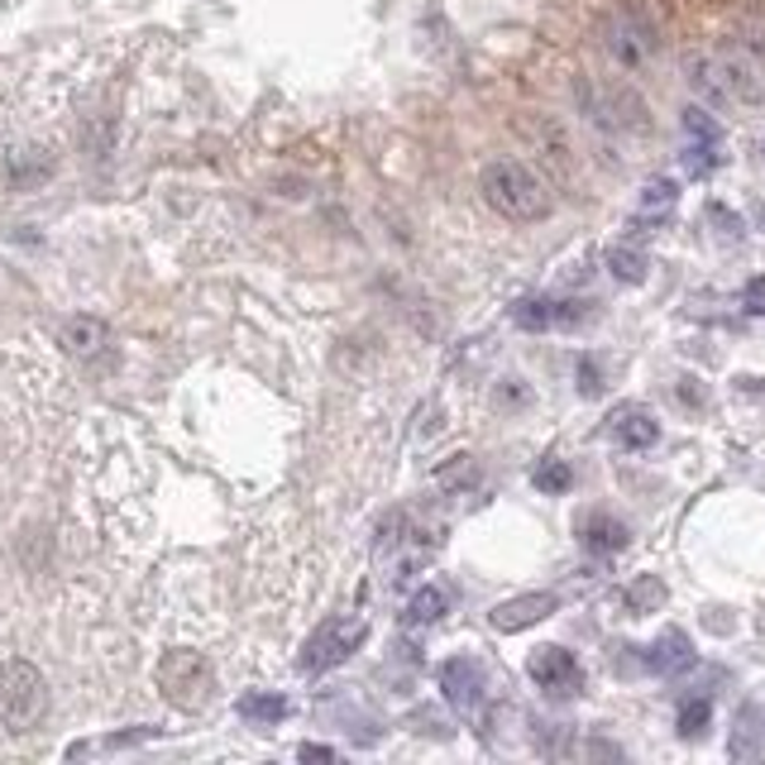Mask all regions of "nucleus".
Returning a JSON list of instances; mask_svg holds the SVG:
<instances>
[{
    "label": "nucleus",
    "instance_id": "nucleus-32",
    "mask_svg": "<svg viewBox=\"0 0 765 765\" xmlns=\"http://www.w3.org/2000/svg\"><path fill=\"white\" fill-rule=\"evenodd\" d=\"M297 756H301V761H335V751H331V746H316V742H307V746L297 751Z\"/></svg>",
    "mask_w": 765,
    "mask_h": 765
},
{
    "label": "nucleus",
    "instance_id": "nucleus-18",
    "mask_svg": "<svg viewBox=\"0 0 765 765\" xmlns=\"http://www.w3.org/2000/svg\"><path fill=\"white\" fill-rule=\"evenodd\" d=\"M608 273L627 287H641L651 278V259H646L637 244H617V249H608Z\"/></svg>",
    "mask_w": 765,
    "mask_h": 765
},
{
    "label": "nucleus",
    "instance_id": "nucleus-25",
    "mask_svg": "<svg viewBox=\"0 0 765 765\" xmlns=\"http://www.w3.org/2000/svg\"><path fill=\"white\" fill-rule=\"evenodd\" d=\"M680 163H684V173H689V178H708V173H713V168L722 163V158L713 153V144H689V149H684L680 153Z\"/></svg>",
    "mask_w": 765,
    "mask_h": 765
},
{
    "label": "nucleus",
    "instance_id": "nucleus-29",
    "mask_svg": "<svg viewBox=\"0 0 765 765\" xmlns=\"http://www.w3.org/2000/svg\"><path fill=\"white\" fill-rule=\"evenodd\" d=\"M742 301H746V311H751V316H765V273H761V278H751V283L742 287Z\"/></svg>",
    "mask_w": 765,
    "mask_h": 765
},
{
    "label": "nucleus",
    "instance_id": "nucleus-22",
    "mask_svg": "<svg viewBox=\"0 0 765 765\" xmlns=\"http://www.w3.org/2000/svg\"><path fill=\"white\" fill-rule=\"evenodd\" d=\"M708 722H713V698H684L680 704V737L684 742H698V737L708 732Z\"/></svg>",
    "mask_w": 765,
    "mask_h": 765
},
{
    "label": "nucleus",
    "instance_id": "nucleus-13",
    "mask_svg": "<svg viewBox=\"0 0 765 765\" xmlns=\"http://www.w3.org/2000/svg\"><path fill=\"white\" fill-rule=\"evenodd\" d=\"M579 546H584L589 556H617V550L631 546V526L623 517H613V512H589V517L579 522Z\"/></svg>",
    "mask_w": 765,
    "mask_h": 765
},
{
    "label": "nucleus",
    "instance_id": "nucleus-17",
    "mask_svg": "<svg viewBox=\"0 0 765 765\" xmlns=\"http://www.w3.org/2000/svg\"><path fill=\"white\" fill-rule=\"evenodd\" d=\"M675 202H680V182H675V178H651V182L641 187V196H637V216H641V220L670 216V210H675Z\"/></svg>",
    "mask_w": 765,
    "mask_h": 765
},
{
    "label": "nucleus",
    "instance_id": "nucleus-8",
    "mask_svg": "<svg viewBox=\"0 0 765 765\" xmlns=\"http://www.w3.org/2000/svg\"><path fill=\"white\" fill-rule=\"evenodd\" d=\"M526 675L546 694H579V684H584V670L564 646H536L532 661H526Z\"/></svg>",
    "mask_w": 765,
    "mask_h": 765
},
{
    "label": "nucleus",
    "instance_id": "nucleus-30",
    "mask_svg": "<svg viewBox=\"0 0 765 765\" xmlns=\"http://www.w3.org/2000/svg\"><path fill=\"white\" fill-rule=\"evenodd\" d=\"M680 402H684V407H704V402H708L704 382H698V378H680Z\"/></svg>",
    "mask_w": 765,
    "mask_h": 765
},
{
    "label": "nucleus",
    "instance_id": "nucleus-31",
    "mask_svg": "<svg viewBox=\"0 0 765 765\" xmlns=\"http://www.w3.org/2000/svg\"><path fill=\"white\" fill-rule=\"evenodd\" d=\"M469 473H473L469 455H455V465H450V469H441V479H445V483H459V479H469Z\"/></svg>",
    "mask_w": 765,
    "mask_h": 765
},
{
    "label": "nucleus",
    "instance_id": "nucleus-15",
    "mask_svg": "<svg viewBox=\"0 0 765 765\" xmlns=\"http://www.w3.org/2000/svg\"><path fill=\"white\" fill-rule=\"evenodd\" d=\"M105 340H111V331H105V321H96V316H72V321H62V345L72 354H82V359L101 354Z\"/></svg>",
    "mask_w": 765,
    "mask_h": 765
},
{
    "label": "nucleus",
    "instance_id": "nucleus-21",
    "mask_svg": "<svg viewBox=\"0 0 765 765\" xmlns=\"http://www.w3.org/2000/svg\"><path fill=\"white\" fill-rule=\"evenodd\" d=\"M158 728H129V732H111V737H96V742H77L68 746V756H91V751H125V746H139V742H153Z\"/></svg>",
    "mask_w": 765,
    "mask_h": 765
},
{
    "label": "nucleus",
    "instance_id": "nucleus-2",
    "mask_svg": "<svg viewBox=\"0 0 765 765\" xmlns=\"http://www.w3.org/2000/svg\"><path fill=\"white\" fill-rule=\"evenodd\" d=\"M483 187V202L498 210L503 220H517V226H532V220H546L550 216V187L536 168L517 163V158H498V163L483 168L479 178Z\"/></svg>",
    "mask_w": 765,
    "mask_h": 765
},
{
    "label": "nucleus",
    "instance_id": "nucleus-5",
    "mask_svg": "<svg viewBox=\"0 0 765 765\" xmlns=\"http://www.w3.org/2000/svg\"><path fill=\"white\" fill-rule=\"evenodd\" d=\"M158 689H163L168 704L196 713V708H206L210 694H216L210 661H206V655H196V651H168L163 661H158Z\"/></svg>",
    "mask_w": 765,
    "mask_h": 765
},
{
    "label": "nucleus",
    "instance_id": "nucleus-4",
    "mask_svg": "<svg viewBox=\"0 0 765 765\" xmlns=\"http://www.w3.org/2000/svg\"><path fill=\"white\" fill-rule=\"evenodd\" d=\"M579 105L598 129L613 135H646L651 129V111L631 87H603V82H579Z\"/></svg>",
    "mask_w": 765,
    "mask_h": 765
},
{
    "label": "nucleus",
    "instance_id": "nucleus-28",
    "mask_svg": "<svg viewBox=\"0 0 765 765\" xmlns=\"http://www.w3.org/2000/svg\"><path fill=\"white\" fill-rule=\"evenodd\" d=\"M574 378H579V398H598L608 382H603V368H598V359H579V368H574Z\"/></svg>",
    "mask_w": 765,
    "mask_h": 765
},
{
    "label": "nucleus",
    "instance_id": "nucleus-11",
    "mask_svg": "<svg viewBox=\"0 0 765 765\" xmlns=\"http://www.w3.org/2000/svg\"><path fill=\"white\" fill-rule=\"evenodd\" d=\"M689 665H694V641H689V631H680V627H665L661 637L641 651V670H651V675H684Z\"/></svg>",
    "mask_w": 765,
    "mask_h": 765
},
{
    "label": "nucleus",
    "instance_id": "nucleus-10",
    "mask_svg": "<svg viewBox=\"0 0 765 765\" xmlns=\"http://www.w3.org/2000/svg\"><path fill=\"white\" fill-rule=\"evenodd\" d=\"M483 689H488V675L473 655H455V661L441 665V694L455 713H473L483 704Z\"/></svg>",
    "mask_w": 765,
    "mask_h": 765
},
{
    "label": "nucleus",
    "instance_id": "nucleus-6",
    "mask_svg": "<svg viewBox=\"0 0 765 765\" xmlns=\"http://www.w3.org/2000/svg\"><path fill=\"white\" fill-rule=\"evenodd\" d=\"M364 637H368L364 617H331V623H321L307 637V646H301V670H307V675L335 670L340 661H350V655L359 651Z\"/></svg>",
    "mask_w": 765,
    "mask_h": 765
},
{
    "label": "nucleus",
    "instance_id": "nucleus-12",
    "mask_svg": "<svg viewBox=\"0 0 765 765\" xmlns=\"http://www.w3.org/2000/svg\"><path fill=\"white\" fill-rule=\"evenodd\" d=\"M560 608V598L556 593H522V598H507V603H498L493 608V623L498 631H522V627H536V623H546L550 613Z\"/></svg>",
    "mask_w": 765,
    "mask_h": 765
},
{
    "label": "nucleus",
    "instance_id": "nucleus-14",
    "mask_svg": "<svg viewBox=\"0 0 765 765\" xmlns=\"http://www.w3.org/2000/svg\"><path fill=\"white\" fill-rule=\"evenodd\" d=\"M608 431L623 450H651V445L661 441V421L646 412V407H617L608 416Z\"/></svg>",
    "mask_w": 765,
    "mask_h": 765
},
{
    "label": "nucleus",
    "instance_id": "nucleus-27",
    "mask_svg": "<svg viewBox=\"0 0 765 765\" xmlns=\"http://www.w3.org/2000/svg\"><path fill=\"white\" fill-rule=\"evenodd\" d=\"M708 226H718V235L722 240H742V216H737V210H728L722 202H708Z\"/></svg>",
    "mask_w": 765,
    "mask_h": 765
},
{
    "label": "nucleus",
    "instance_id": "nucleus-7",
    "mask_svg": "<svg viewBox=\"0 0 765 765\" xmlns=\"http://www.w3.org/2000/svg\"><path fill=\"white\" fill-rule=\"evenodd\" d=\"M603 44H608L613 62H623V68H646V62L655 58V48H661V38L655 30L637 15H613L603 24Z\"/></svg>",
    "mask_w": 765,
    "mask_h": 765
},
{
    "label": "nucleus",
    "instance_id": "nucleus-23",
    "mask_svg": "<svg viewBox=\"0 0 765 765\" xmlns=\"http://www.w3.org/2000/svg\"><path fill=\"white\" fill-rule=\"evenodd\" d=\"M532 483L540 488V493L560 498V493H570V488H574V469L564 465V459H540L536 473H532Z\"/></svg>",
    "mask_w": 765,
    "mask_h": 765
},
{
    "label": "nucleus",
    "instance_id": "nucleus-20",
    "mask_svg": "<svg viewBox=\"0 0 765 765\" xmlns=\"http://www.w3.org/2000/svg\"><path fill=\"white\" fill-rule=\"evenodd\" d=\"M732 756H737V761H756V756H765L756 708H742V713H737V728H732Z\"/></svg>",
    "mask_w": 765,
    "mask_h": 765
},
{
    "label": "nucleus",
    "instance_id": "nucleus-16",
    "mask_svg": "<svg viewBox=\"0 0 765 765\" xmlns=\"http://www.w3.org/2000/svg\"><path fill=\"white\" fill-rule=\"evenodd\" d=\"M445 613H450V593L435 589V584H426V589H416L412 598H407L402 623H407V627H431V623H441Z\"/></svg>",
    "mask_w": 765,
    "mask_h": 765
},
{
    "label": "nucleus",
    "instance_id": "nucleus-3",
    "mask_svg": "<svg viewBox=\"0 0 765 765\" xmlns=\"http://www.w3.org/2000/svg\"><path fill=\"white\" fill-rule=\"evenodd\" d=\"M48 713V684L30 661H5L0 665V728L5 732H30Z\"/></svg>",
    "mask_w": 765,
    "mask_h": 765
},
{
    "label": "nucleus",
    "instance_id": "nucleus-19",
    "mask_svg": "<svg viewBox=\"0 0 765 765\" xmlns=\"http://www.w3.org/2000/svg\"><path fill=\"white\" fill-rule=\"evenodd\" d=\"M293 713V704H287L283 694H244L240 698V718L254 722V728H273V722H283Z\"/></svg>",
    "mask_w": 765,
    "mask_h": 765
},
{
    "label": "nucleus",
    "instance_id": "nucleus-1",
    "mask_svg": "<svg viewBox=\"0 0 765 765\" xmlns=\"http://www.w3.org/2000/svg\"><path fill=\"white\" fill-rule=\"evenodd\" d=\"M684 77L704 101L737 105V101H761L765 96V68L746 48H718V53H689Z\"/></svg>",
    "mask_w": 765,
    "mask_h": 765
},
{
    "label": "nucleus",
    "instance_id": "nucleus-24",
    "mask_svg": "<svg viewBox=\"0 0 765 765\" xmlns=\"http://www.w3.org/2000/svg\"><path fill=\"white\" fill-rule=\"evenodd\" d=\"M661 603H665V584L655 574H641L637 584L627 589V608L637 613V617H646V613H661Z\"/></svg>",
    "mask_w": 765,
    "mask_h": 765
},
{
    "label": "nucleus",
    "instance_id": "nucleus-9",
    "mask_svg": "<svg viewBox=\"0 0 765 765\" xmlns=\"http://www.w3.org/2000/svg\"><path fill=\"white\" fill-rule=\"evenodd\" d=\"M589 316V301H560V297H522L517 307H512V321L522 326V331H560V326H579Z\"/></svg>",
    "mask_w": 765,
    "mask_h": 765
},
{
    "label": "nucleus",
    "instance_id": "nucleus-26",
    "mask_svg": "<svg viewBox=\"0 0 765 765\" xmlns=\"http://www.w3.org/2000/svg\"><path fill=\"white\" fill-rule=\"evenodd\" d=\"M684 129H689V139H698V144H718L722 139V125L704 111V105H689V111H684Z\"/></svg>",
    "mask_w": 765,
    "mask_h": 765
}]
</instances>
